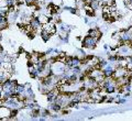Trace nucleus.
I'll list each match as a JSON object with an SVG mask.
<instances>
[{
  "label": "nucleus",
  "mask_w": 132,
  "mask_h": 121,
  "mask_svg": "<svg viewBox=\"0 0 132 121\" xmlns=\"http://www.w3.org/2000/svg\"><path fill=\"white\" fill-rule=\"evenodd\" d=\"M98 39L96 37H93V36H89V35H86L84 39L81 40V46L82 47H86V49H95L96 45L98 43Z\"/></svg>",
  "instance_id": "nucleus-1"
},
{
  "label": "nucleus",
  "mask_w": 132,
  "mask_h": 121,
  "mask_svg": "<svg viewBox=\"0 0 132 121\" xmlns=\"http://www.w3.org/2000/svg\"><path fill=\"white\" fill-rule=\"evenodd\" d=\"M10 114H11V109H10V108L0 106V120L10 119Z\"/></svg>",
  "instance_id": "nucleus-2"
},
{
  "label": "nucleus",
  "mask_w": 132,
  "mask_h": 121,
  "mask_svg": "<svg viewBox=\"0 0 132 121\" xmlns=\"http://www.w3.org/2000/svg\"><path fill=\"white\" fill-rule=\"evenodd\" d=\"M30 26L32 27V29L34 31L36 30H40V29H42V23L40 22V20L38 19V17H32L31 20H30Z\"/></svg>",
  "instance_id": "nucleus-3"
},
{
  "label": "nucleus",
  "mask_w": 132,
  "mask_h": 121,
  "mask_svg": "<svg viewBox=\"0 0 132 121\" xmlns=\"http://www.w3.org/2000/svg\"><path fill=\"white\" fill-rule=\"evenodd\" d=\"M114 70H116V68L113 67V66L110 65V64H108L105 68H102V73H104L105 77H113Z\"/></svg>",
  "instance_id": "nucleus-4"
},
{
  "label": "nucleus",
  "mask_w": 132,
  "mask_h": 121,
  "mask_svg": "<svg viewBox=\"0 0 132 121\" xmlns=\"http://www.w3.org/2000/svg\"><path fill=\"white\" fill-rule=\"evenodd\" d=\"M63 109V106L60 105L57 102H50V110L54 111V112H60Z\"/></svg>",
  "instance_id": "nucleus-5"
},
{
  "label": "nucleus",
  "mask_w": 132,
  "mask_h": 121,
  "mask_svg": "<svg viewBox=\"0 0 132 121\" xmlns=\"http://www.w3.org/2000/svg\"><path fill=\"white\" fill-rule=\"evenodd\" d=\"M71 30H72V27H69L68 24H65V23H61L59 27L60 33H69Z\"/></svg>",
  "instance_id": "nucleus-6"
},
{
  "label": "nucleus",
  "mask_w": 132,
  "mask_h": 121,
  "mask_svg": "<svg viewBox=\"0 0 132 121\" xmlns=\"http://www.w3.org/2000/svg\"><path fill=\"white\" fill-rule=\"evenodd\" d=\"M29 74H30V77L31 78H38L40 76V74L38 72V68L36 66H33V67H29Z\"/></svg>",
  "instance_id": "nucleus-7"
},
{
  "label": "nucleus",
  "mask_w": 132,
  "mask_h": 121,
  "mask_svg": "<svg viewBox=\"0 0 132 121\" xmlns=\"http://www.w3.org/2000/svg\"><path fill=\"white\" fill-rule=\"evenodd\" d=\"M89 7L92 8L93 10H98L100 8V3H99V0H89L88 1Z\"/></svg>",
  "instance_id": "nucleus-8"
},
{
  "label": "nucleus",
  "mask_w": 132,
  "mask_h": 121,
  "mask_svg": "<svg viewBox=\"0 0 132 121\" xmlns=\"http://www.w3.org/2000/svg\"><path fill=\"white\" fill-rule=\"evenodd\" d=\"M40 35H41V37H42V40L44 41V42H47V41L50 40V37H51V33L50 32H47L46 30H41V32H40Z\"/></svg>",
  "instance_id": "nucleus-9"
},
{
  "label": "nucleus",
  "mask_w": 132,
  "mask_h": 121,
  "mask_svg": "<svg viewBox=\"0 0 132 121\" xmlns=\"http://www.w3.org/2000/svg\"><path fill=\"white\" fill-rule=\"evenodd\" d=\"M26 89H27V85H21V84H18L15 86V90L18 91L19 94H26Z\"/></svg>",
  "instance_id": "nucleus-10"
},
{
  "label": "nucleus",
  "mask_w": 132,
  "mask_h": 121,
  "mask_svg": "<svg viewBox=\"0 0 132 121\" xmlns=\"http://www.w3.org/2000/svg\"><path fill=\"white\" fill-rule=\"evenodd\" d=\"M38 19L40 20V22L42 23V24H45V23L50 22V18L47 17V14H40L38 17Z\"/></svg>",
  "instance_id": "nucleus-11"
},
{
  "label": "nucleus",
  "mask_w": 132,
  "mask_h": 121,
  "mask_svg": "<svg viewBox=\"0 0 132 121\" xmlns=\"http://www.w3.org/2000/svg\"><path fill=\"white\" fill-rule=\"evenodd\" d=\"M118 55L119 54H109L108 55V61L110 62V63H117L118 62Z\"/></svg>",
  "instance_id": "nucleus-12"
},
{
  "label": "nucleus",
  "mask_w": 132,
  "mask_h": 121,
  "mask_svg": "<svg viewBox=\"0 0 132 121\" xmlns=\"http://www.w3.org/2000/svg\"><path fill=\"white\" fill-rule=\"evenodd\" d=\"M80 61H81V58H79L78 56H73V60H72V68L74 67V66H77V65H80Z\"/></svg>",
  "instance_id": "nucleus-13"
},
{
  "label": "nucleus",
  "mask_w": 132,
  "mask_h": 121,
  "mask_svg": "<svg viewBox=\"0 0 132 121\" xmlns=\"http://www.w3.org/2000/svg\"><path fill=\"white\" fill-rule=\"evenodd\" d=\"M59 39L64 43H68V33H61L59 35Z\"/></svg>",
  "instance_id": "nucleus-14"
},
{
  "label": "nucleus",
  "mask_w": 132,
  "mask_h": 121,
  "mask_svg": "<svg viewBox=\"0 0 132 121\" xmlns=\"http://www.w3.org/2000/svg\"><path fill=\"white\" fill-rule=\"evenodd\" d=\"M72 70V73H74V74H76V75H80L82 72H81V67L79 65H77V66H74V67L71 69Z\"/></svg>",
  "instance_id": "nucleus-15"
},
{
  "label": "nucleus",
  "mask_w": 132,
  "mask_h": 121,
  "mask_svg": "<svg viewBox=\"0 0 132 121\" xmlns=\"http://www.w3.org/2000/svg\"><path fill=\"white\" fill-rule=\"evenodd\" d=\"M51 116V112H50V109H44L41 111V117H43V118L46 119L47 117Z\"/></svg>",
  "instance_id": "nucleus-16"
},
{
  "label": "nucleus",
  "mask_w": 132,
  "mask_h": 121,
  "mask_svg": "<svg viewBox=\"0 0 132 121\" xmlns=\"http://www.w3.org/2000/svg\"><path fill=\"white\" fill-rule=\"evenodd\" d=\"M108 6L116 7V0H108Z\"/></svg>",
  "instance_id": "nucleus-17"
},
{
  "label": "nucleus",
  "mask_w": 132,
  "mask_h": 121,
  "mask_svg": "<svg viewBox=\"0 0 132 121\" xmlns=\"http://www.w3.org/2000/svg\"><path fill=\"white\" fill-rule=\"evenodd\" d=\"M24 1H26L29 6H30V5H32V3H36L38 0H24Z\"/></svg>",
  "instance_id": "nucleus-18"
},
{
  "label": "nucleus",
  "mask_w": 132,
  "mask_h": 121,
  "mask_svg": "<svg viewBox=\"0 0 132 121\" xmlns=\"http://www.w3.org/2000/svg\"><path fill=\"white\" fill-rule=\"evenodd\" d=\"M117 102H118V103H126V102H127V99H126V98H120V99L117 100Z\"/></svg>",
  "instance_id": "nucleus-19"
},
{
  "label": "nucleus",
  "mask_w": 132,
  "mask_h": 121,
  "mask_svg": "<svg viewBox=\"0 0 132 121\" xmlns=\"http://www.w3.org/2000/svg\"><path fill=\"white\" fill-rule=\"evenodd\" d=\"M53 51H54V49H48L46 51V55H50L51 53H53Z\"/></svg>",
  "instance_id": "nucleus-20"
},
{
  "label": "nucleus",
  "mask_w": 132,
  "mask_h": 121,
  "mask_svg": "<svg viewBox=\"0 0 132 121\" xmlns=\"http://www.w3.org/2000/svg\"><path fill=\"white\" fill-rule=\"evenodd\" d=\"M51 117L53 119H56V118H59V115H57V112H55V114H53V115H51Z\"/></svg>",
  "instance_id": "nucleus-21"
},
{
  "label": "nucleus",
  "mask_w": 132,
  "mask_h": 121,
  "mask_svg": "<svg viewBox=\"0 0 132 121\" xmlns=\"http://www.w3.org/2000/svg\"><path fill=\"white\" fill-rule=\"evenodd\" d=\"M2 99H3V91L0 90V101H2Z\"/></svg>",
  "instance_id": "nucleus-22"
},
{
  "label": "nucleus",
  "mask_w": 132,
  "mask_h": 121,
  "mask_svg": "<svg viewBox=\"0 0 132 121\" xmlns=\"http://www.w3.org/2000/svg\"><path fill=\"white\" fill-rule=\"evenodd\" d=\"M84 21H85V23H89V21H88V18H87V17H86V18H85V20H84Z\"/></svg>",
  "instance_id": "nucleus-23"
},
{
  "label": "nucleus",
  "mask_w": 132,
  "mask_h": 121,
  "mask_svg": "<svg viewBox=\"0 0 132 121\" xmlns=\"http://www.w3.org/2000/svg\"><path fill=\"white\" fill-rule=\"evenodd\" d=\"M2 64H3V62H2L1 60H0V69H1V68H2Z\"/></svg>",
  "instance_id": "nucleus-24"
},
{
  "label": "nucleus",
  "mask_w": 132,
  "mask_h": 121,
  "mask_svg": "<svg viewBox=\"0 0 132 121\" xmlns=\"http://www.w3.org/2000/svg\"><path fill=\"white\" fill-rule=\"evenodd\" d=\"M104 49L107 51V50H108V44H105V45H104Z\"/></svg>",
  "instance_id": "nucleus-25"
}]
</instances>
